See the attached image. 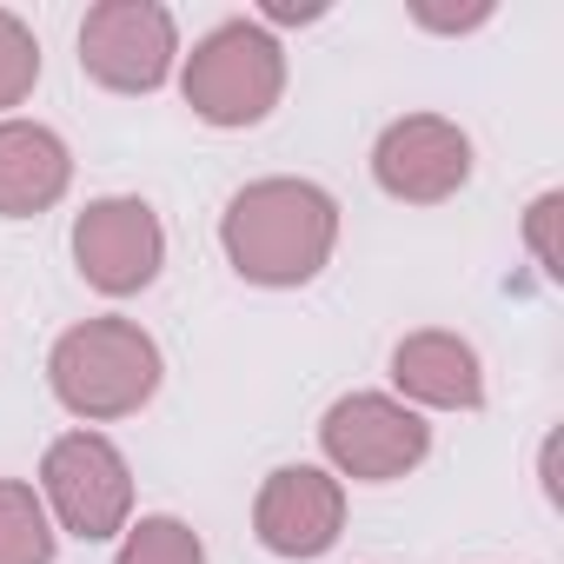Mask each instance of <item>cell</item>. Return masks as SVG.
I'll return each mask as SVG.
<instances>
[{
	"instance_id": "6da1fadb",
	"label": "cell",
	"mask_w": 564,
	"mask_h": 564,
	"mask_svg": "<svg viewBox=\"0 0 564 564\" xmlns=\"http://www.w3.org/2000/svg\"><path fill=\"white\" fill-rule=\"evenodd\" d=\"M226 259L252 286H306V279L333 259L339 239V206L313 180H259L232 193L219 219Z\"/></svg>"
},
{
	"instance_id": "7a4b0ae2",
	"label": "cell",
	"mask_w": 564,
	"mask_h": 564,
	"mask_svg": "<svg viewBox=\"0 0 564 564\" xmlns=\"http://www.w3.org/2000/svg\"><path fill=\"white\" fill-rule=\"evenodd\" d=\"M47 379H54L67 412H80V419H127V412H140L160 392V346L133 319H87V326H74L54 346Z\"/></svg>"
},
{
	"instance_id": "3957f363",
	"label": "cell",
	"mask_w": 564,
	"mask_h": 564,
	"mask_svg": "<svg viewBox=\"0 0 564 564\" xmlns=\"http://www.w3.org/2000/svg\"><path fill=\"white\" fill-rule=\"evenodd\" d=\"M279 87H286V61L279 41L252 21H226L213 28L193 61H186V107L213 127H252L272 113Z\"/></svg>"
},
{
	"instance_id": "277c9868",
	"label": "cell",
	"mask_w": 564,
	"mask_h": 564,
	"mask_svg": "<svg viewBox=\"0 0 564 564\" xmlns=\"http://www.w3.org/2000/svg\"><path fill=\"white\" fill-rule=\"evenodd\" d=\"M41 485H47V505L61 511V524L74 538H113L133 511V478H127V458L100 438V432H67L54 438L47 465H41Z\"/></svg>"
},
{
	"instance_id": "5b68a950",
	"label": "cell",
	"mask_w": 564,
	"mask_h": 564,
	"mask_svg": "<svg viewBox=\"0 0 564 564\" xmlns=\"http://www.w3.org/2000/svg\"><path fill=\"white\" fill-rule=\"evenodd\" d=\"M319 438H326V458H333L346 478H366V485L405 478V471L432 452L425 419H419L412 405L386 399V392H352V399H339V405L326 412Z\"/></svg>"
},
{
	"instance_id": "8992f818",
	"label": "cell",
	"mask_w": 564,
	"mask_h": 564,
	"mask_svg": "<svg viewBox=\"0 0 564 564\" xmlns=\"http://www.w3.org/2000/svg\"><path fill=\"white\" fill-rule=\"evenodd\" d=\"M80 67L113 94H153L173 67V14L153 0H107L80 21Z\"/></svg>"
},
{
	"instance_id": "52a82bcc",
	"label": "cell",
	"mask_w": 564,
	"mask_h": 564,
	"mask_svg": "<svg viewBox=\"0 0 564 564\" xmlns=\"http://www.w3.org/2000/svg\"><path fill=\"white\" fill-rule=\"evenodd\" d=\"M74 259L87 272V286L120 300V293L153 286V272L166 259V232L147 199H94L74 226Z\"/></svg>"
},
{
	"instance_id": "ba28073f",
	"label": "cell",
	"mask_w": 564,
	"mask_h": 564,
	"mask_svg": "<svg viewBox=\"0 0 564 564\" xmlns=\"http://www.w3.org/2000/svg\"><path fill=\"white\" fill-rule=\"evenodd\" d=\"M372 173H379V186L392 199L438 206V199H452L471 180V140L452 120H438V113H412V120H392L379 133Z\"/></svg>"
},
{
	"instance_id": "9c48e42d",
	"label": "cell",
	"mask_w": 564,
	"mask_h": 564,
	"mask_svg": "<svg viewBox=\"0 0 564 564\" xmlns=\"http://www.w3.org/2000/svg\"><path fill=\"white\" fill-rule=\"evenodd\" d=\"M339 524H346V491H339V478H326L313 465L272 471L265 491H259V505H252V531L279 557H319V551H333Z\"/></svg>"
},
{
	"instance_id": "30bf717a",
	"label": "cell",
	"mask_w": 564,
	"mask_h": 564,
	"mask_svg": "<svg viewBox=\"0 0 564 564\" xmlns=\"http://www.w3.org/2000/svg\"><path fill=\"white\" fill-rule=\"evenodd\" d=\"M392 379L405 399L419 405H445V412H471L485 405V372H478V352L452 333H412L399 339L392 352Z\"/></svg>"
},
{
	"instance_id": "8fae6325",
	"label": "cell",
	"mask_w": 564,
	"mask_h": 564,
	"mask_svg": "<svg viewBox=\"0 0 564 564\" xmlns=\"http://www.w3.org/2000/svg\"><path fill=\"white\" fill-rule=\"evenodd\" d=\"M67 173H74V160H67L61 133L28 127V120L0 127V219L47 213L67 193Z\"/></svg>"
},
{
	"instance_id": "7c38bea8",
	"label": "cell",
	"mask_w": 564,
	"mask_h": 564,
	"mask_svg": "<svg viewBox=\"0 0 564 564\" xmlns=\"http://www.w3.org/2000/svg\"><path fill=\"white\" fill-rule=\"evenodd\" d=\"M0 564H54V531L34 485L0 478Z\"/></svg>"
},
{
	"instance_id": "4fadbf2b",
	"label": "cell",
	"mask_w": 564,
	"mask_h": 564,
	"mask_svg": "<svg viewBox=\"0 0 564 564\" xmlns=\"http://www.w3.org/2000/svg\"><path fill=\"white\" fill-rule=\"evenodd\" d=\"M120 564H206V544L180 524V518H140L127 531Z\"/></svg>"
},
{
	"instance_id": "5bb4252c",
	"label": "cell",
	"mask_w": 564,
	"mask_h": 564,
	"mask_svg": "<svg viewBox=\"0 0 564 564\" xmlns=\"http://www.w3.org/2000/svg\"><path fill=\"white\" fill-rule=\"evenodd\" d=\"M34 80H41V47H34V34H28L14 14H0V107H21Z\"/></svg>"
},
{
	"instance_id": "9a60e30c",
	"label": "cell",
	"mask_w": 564,
	"mask_h": 564,
	"mask_svg": "<svg viewBox=\"0 0 564 564\" xmlns=\"http://www.w3.org/2000/svg\"><path fill=\"white\" fill-rule=\"evenodd\" d=\"M557 213H564V199L557 193H544L538 206H531V246H538V265L557 279L564 272V259H557Z\"/></svg>"
}]
</instances>
